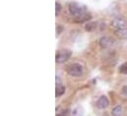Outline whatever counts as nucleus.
Wrapping results in <instances>:
<instances>
[{"label": "nucleus", "instance_id": "nucleus-3", "mask_svg": "<svg viewBox=\"0 0 127 116\" xmlns=\"http://www.w3.org/2000/svg\"><path fill=\"white\" fill-rule=\"evenodd\" d=\"M72 56V51L69 50V49H62V50H59L56 55H55V61L56 63L58 64H62L65 63L66 61H68Z\"/></svg>", "mask_w": 127, "mask_h": 116}, {"label": "nucleus", "instance_id": "nucleus-7", "mask_svg": "<svg viewBox=\"0 0 127 116\" xmlns=\"http://www.w3.org/2000/svg\"><path fill=\"white\" fill-rule=\"evenodd\" d=\"M91 19H92V15H91V13H89V12L87 11V12L83 13L82 15H80V16L74 18V21H75L76 23H81V24H82V23L90 22Z\"/></svg>", "mask_w": 127, "mask_h": 116}, {"label": "nucleus", "instance_id": "nucleus-13", "mask_svg": "<svg viewBox=\"0 0 127 116\" xmlns=\"http://www.w3.org/2000/svg\"><path fill=\"white\" fill-rule=\"evenodd\" d=\"M119 72L120 74H123V75H127V62H124L120 65L119 67Z\"/></svg>", "mask_w": 127, "mask_h": 116}, {"label": "nucleus", "instance_id": "nucleus-17", "mask_svg": "<svg viewBox=\"0 0 127 116\" xmlns=\"http://www.w3.org/2000/svg\"><path fill=\"white\" fill-rule=\"evenodd\" d=\"M57 29H58V30L56 29V34H57V35H59L60 31L62 30V27H61V26H58V27H57Z\"/></svg>", "mask_w": 127, "mask_h": 116}, {"label": "nucleus", "instance_id": "nucleus-6", "mask_svg": "<svg viewBox=\"0 0 127 116\" xmlns=\"http://www.w3.org/2000/svg\"><path fill=\"white\" fill-rule=\"evenodd\" d=\"M108 105H109V100H108V98H107L105 95L99 96V98H98L97 101H96V107H97L98 109H105V108L108 107Z\"/></svg>", "mask_w": 127, "mask_h": 116}, {"label": "nucleus", "instance_id": "nucleus-1", "mask_svg": "<svg viewBox=\"0 0 127 116\" xmlns=\"http://www.w3.org/2000/svg\"><path fill=\"white\" fill-rule=\"evenodd\" d=\"M69 12L74 18H76V17L82 15L83 13L87 12V7L78 2H71L69 4Z\"/></svg>", "mask_w": 127, "mask_h": 116}, {"label": "nucleus", "instance_id": "nucleus-14", "mask_svg": "<svg viewBox=\"0 0 127 116\" xmlns=\"http://www.w3.org/2000/svg\"><path fill=\"white\" fill-rule=\"evenodd\" d=\"M60 11H61V5H60V3L56 2L55 3V15L58 16L59 13H60Z\"/></svg>", "mask_w": 127, "mask_h": 116}, {"label": "nucleus", "instance_id": "nucleus-16", "mask_svg": "<svg viewBox=\"0 0 127 116\" xmlns=\"http://www.w3.org/2000/svg\"><path fill=\"white\" fill-rule=\"evenodd\" d=\"M121 91H122V94H123V95L127 96V86H123V87H122V89H121Z\"/></svg>", "mask_w": 127, "mask_h": 116}, {"label": "nucleus", "instance_id": "nucleus-15", "mask_svg": "<svg viewBox=\"0 0 127 116\" xmlns=\"http://www.w3.org/2000/svg\"><path fill=\"white\" fill-rule=\"evenodd\" d=\"M70 111L69 110H65L63 112H61V113H58L56 116H70V113H69Z\"/></svg>", "mask_w": 127, "mask_h": 116}, {"label": "nucleus", "instance_id": "nucleus-11", "mask_svg": "<svg viewBox=\"0 0 127 116\" xmlns=\"http://www.w3.org/2000/svg\"><path fill=\"white\" fill-rule=\"evenodd\" d=\"M72 115L73 116H83L84 115V109H83V107L82 106H77V107H75L74 109H73V111H72Z\"/></svg>", "mask_w": 127, "mask_h": 116}, {"label": "nucleus", "instance_id": "nucleus-2", "mask_svg": "<svg viewBox=\"0 0 127 116\" xmlns=\"http://www.w3.org/2000/svg\"><path fill=\"white\" fill-rule=\"evenodd\" d=\"M67 73L72 77H80L84 73V68L80 63H73L68 66Z\"/></svg>", "mask_w": 127, "mask_h": 116}, {"label": "nucleus", "instance_id": "nucleus-9", "mask_svg": "<svg viewBox=\"0 0 127 116\" xmlns=\"http://www.w3.org/2000/svg\"><path fill=\"white\" fill-rule=\"evenodd\" d=\"M122 113H123V108L121 105H116L111 110V115L112 116H121Z\"/></svg>", "mask_w": 127, "mask_h": 116}, {"label": "nucleus", "instance_id": "nucleus-12", "mask_svg": "<svg viewBox=\"0 0 127 116\" xmlns=\"http://www.w3.org/2000/svg\"><path fill=\"white\" fill-rule=\"evenodd\" d=\"M96 29V23L95 22H89L86 26H85V29L87 31H93Z\"/></svg>", "mask_w": 127, "mask_h": 116}, {"label": "nucleus", "instance_id": "nucleus-10", "mask_svg": "<svg viewBox=\"0 0 127 116\" xmlns=\"http://www.w3.org/2000/svg\"><path fill=\"white\" fill-rule=\"evenodd\" d=\"M64 92H65V87L62 86L61 84L56 85V87H55V95L56 96H61Z\"/></svg>", "mask_w": 127, "mask_h": 116}, {"label": "nucleus", "instance_id": "nucleus-5", "mask_svg": "<svg viewBox=\"0 0 127 116\" xmlns=\"http://www.w3.org/2000/svg\"><path fill=\"white\" fill-rule=\"evenodd\" d=\"M98 44L102 49H107L114 44V39L110 36H101L98 40Z\"/></svg>", "mask_w": 127, "mask_h": 116}, {"label": "nucleus", "instance_id": "nucleus-8", "mask_svg": "<svg viewBox=\"0 0 127 116\" xmlns=\"http://www.w3.org/2000/svg\"><path fill=\"white\" fill-rule=\"evenodd\" d=\"M115 34L120 39H127V28L115 30Z\"/></svg>", "mask_w": 127, "mask_h": 116}, {"label": "nucleus", "instance_id": "nucleus-4", "mask_svg": "<svg viewBox=\"0 0 127 116\" xmlns=\"http://www.w3.org/2000/svg\"><path fill=\"white\" fill-rule=\"evenodd\" d=\"M126 24H127V21H125L122 17H116V18H114L111 21L110 26H111L112 29L117 30V29H121L126 28Z\"/></svg>", "mask_w": 127, "mask_h": 116}]
</instances>
